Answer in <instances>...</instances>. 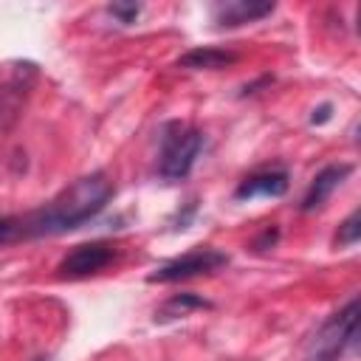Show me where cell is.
I'll return each instance as SVG.
<instances>
[{
	"label": "cell",
	"mask_w": 361,
	"mask_h": 361,
	"mask_svg": "<svg viewBox=\"0 0 361 361\" xmlns=\"http://www.w3.org/2000/svg\"><path fill=\"white\" fill-rule=\"evenodd\" d=\"M116 245L104 243V240H93V243H82L73 245L56 265V276L62 279H85L93 276L99 271H104L113 259H116Z\"/></svg>",
	"instance_id": "5b68a950"
},
{
	"label": "cell",
	"mask_w": 361,
	"mask_h": 361,
	"mask_svg": "<svg viewBox=\"0 0 361 361\" xmlns=\"http://www.w3.org/2000/svg\"><path fill=\"white\" fill-rule=\"evenodd\" d=\"M203 149V133L189 121H166L161 130L158 175L164 180H183Z\"/></svg>",
	"instance_id": "3957f363"
},
{
	"label": "cell",
	"mask_w": 361,
	"mask_h": 361,
	"mask_svg": "<svg viewBox=\"0 0 361 361\" xmlns=\"http://www.w3.org/2000/svg\"><path fill=\"white\" fill-rule=\"evenodd\" d=\"M276 240H279V228H276V226H268V228L254 240V248H257V251L274 248V245H276Z\"/></svg>",
	"instance_id": "5bb4252c"
},
{
	"label": "cell",
	"mask_w": 361,
	"mask_h": 361,
	"mask_svg": "<svg viewBox=\"0 0 361 361\" xmlns=\"http://www.w3.org/2000/svg\"><path fill=\"white\" fill-rule=\"evenodd\" d=\"M353 164H327L322 172H316V178L310 180L305 197H302V212H316L327 203V197L350 178Z\"/></svg>",
	"instance_id": "ba28073f"
},
{
	"label": "cell",
	"mask_w": 361,
	"mask_h": 361,
	"mask_svg": "<svg viewBox=\"0 0 361 361\" xmlns=\"http://www.w3.org/2000/svg\"><path fill=\"white\" fill-rule=\"evenodd\" d=\"M195 310H212V302L197 296V293H172L158 310H155V322H175V319H183Z\"/></svg>",
	"instance_id": "30bf717a"
},
{
	"label": "cell",
	"mask_w": 361,
	"mask_h": 361,
	"mask_svg": "<svg viewBox=\"0 0 361 361\" xmlns=\"http://www.w3.org/2000/svg\"><path fill=\"white\" fill-rule=\"evenodd\" d=\"M39 361H42V358H39Z\"/></svg>",
	"instance_id": "e0dca14e"
},
{
	"label": "cell",
	"mask_w": 361,
	"mask_h": 361,
	"mask_svg": "<svg viewBox=\"0 0 361 361\" xmlns=\"http://www.w3.org/2000/svg\"><path fill=\"white\" fill-rule=\"evenodd\" d=\"M195 212H197V203L192 200V203L186 206V212H178V214H175V220H172V226H175V228H186V223H189V220L195 217Z\"/></svg>",
	"instance_id": "9a60e30c"
},
{
	"label": "cell",
	"mask_w": 361,
	"mask_h": 361,
	"mask_svg": "<svg viewBox=\"0 0 361 361\" xmlns=\"http://www.w3.org/2000/svg\"><path fill=\"white\" fill-rule=\"evenodd\" d=\"M330 116H333V104H319L316 110H313V116H310V124H324V121H330Z\"/></svg>",
	"instance_id": "2e32d148"
},
{
	"label": "cell",
	"mask_w": 361,
	"mask_h": 361,
	"mask_svg": "<svg viewBox=\"0 0 361 361\" xmlns=\"http://www.w3.org/2000/svg\"><path fill=\"white\" fill-rule=\"evenodd\" d=\"M290 186V178L285 169H259V172H251L245 175L237 189H234V200L245 203V200H254V197H282Z\"/></svg>",
	"instance_id": "8992f818"
},
{
	"label": "cell",
	"mask_w": 361,
	"mask_h": 361,
	"mask_svg": "<svg viewBox=\"0 0 361 361\" xmlns=\"http://www.w3.org/2000/svg\"><path fill=\"white\" fill-rule=\"evenodd\" d=\"M17 234H20V220H14V217H0V245L11 243Z\"/></svg>",
	"instance_id": "4fadbf2b"
},
{
	"label": "cell",
	"mask_w": 361,
	"mask_h": 361,
	"mask_svg": "<svg viewBox=\"0 0 361 361\" xmlns=\"http://www.w3.org/2000/svg\"><path fill=\"white\" fill-rule=\"evenodd\" d=\"M107 11H110L121 25H130V23H135V17L141 14V6H138V3H113V6H107Z\"/></svg>",
	"instance_id": "7c38bea8"
},
{
	"label": "cell",
	"mask_w": 361,
	"mask_h": 361,
	"mask_svg": "<svg viewBox=\"0 0 361 361\" xmlns=\"http://www.w3.org/2000/svg\"><path fill=\"white\" fill-rule=\"evenodd\" d=\"M276 6L274 3H257V0H223L212 6V20L217 28H237L245 23H257L268 17Z\"/></svg>",
	"instance_id": "52a82bcc"
},
{
	"label": "cell",
	"mask_w": 361,
	"mask_h": 361,
	"mask_svg": "<svg viewBox=\"0 0 361 361\" xmlns=\"http://www.w3.org/2000/svg\"><path fill=\"white\" fill-rule=\"evenodd\" d=\"M237 62V54L234 51H226V48H214V45H203V48H192L186 51L178 65L180 68H189V71H220V68H228Z\"/></svg>",
	"instance_id": "9c48e42d"
},
{
	"label": "cell",
	"mask_w": 361,
	"mask_h": 361,
	"mask_svg": "<svg viewBox=\"0 0 361 361\" xmlns=\"http://www.w3.org/2000/svg\"><path fill=\"white\" fill-rule=\"evenodd\" d=\"M358 240H361V212L355 209V212L338 226V231H336V245L350 248V245H355Z\"/></svg>",
	"instance_id": "8fae6325"
},
{
	"label": "cell",
	"mask_w": 361,
	"mask_h": 361,
	"mask_svg": "<svg viewBox=\"0 0 361 361\" xmlns=\"http://www.w3.org/2000/svg\"><path fill=\"white\" fill-rule=\"evenodd\" d=\"M116 186L107 172H90L76 178L71 186H65L56 197H51L45 206L31 212L25 220H20V234L28 237H56L65 231H73L93 220L113 197Z\"/></svg>",
	"instance_id": "6da1fadb"
},
{
	"label": "cell",
	"mask_w": 361,
	"mask_h": 361,
	"mask_svg": "<svg viewBox=\"0 0 361 361\" xmlns=\"http://www.w3.org/2000/svg\"><path fill=\"white\" fill-rule=\"evenodd\" d=\"M228 262H231V257L226 251H220L214 245H197V248H192V251H186V254L158 265L147 276V282L169 285V282H183V279H195V276H209V274L226 268Z\"/></svg>",
	"instance_id": "277c9868"
},
{
	"label": "cell",
	"mask_w": 361,
	"mask_h": 361,
	"mask_svg": "<svg viewBox=\"0 0 361 361\" xmlns=\"http://www.w3.org/2000/svg\"><path fill=\"white\" fill-rule=\"evenodd\" d=\"M358 313H361V305H358V296H353L341 310L327 316L322 322V327L310 336L305 361H341L350 350H355Z\"/></svg>",
	"instance_id": "7a4b0ae2"
}]
</instances>
